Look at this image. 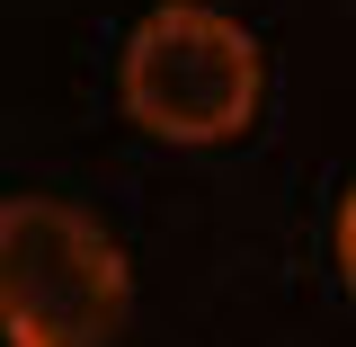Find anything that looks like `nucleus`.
Here are the masks:
<instances>
[{"label":"nucleus","mask_w":356,"mask_h":347,"mask_svg":"<svg viewBox=\"0 0 356 347\" xmlns=\"http://www.w3.org/2000/svg\"><path fill=\"white\" fill-rule=\"evenodd\" d=\"M339 276H348V294H356V187L339 196Z\"/></svg>","instance_id":"7ed1b4c3"},{"label":"nucleus","mask_w":356,"mask_h":347,"mask_svg":"<svg viewBox=\"0 0 356 347\" xmlns=\"http://www.w3.org/2000/svg\"><path fill=\"white\" fill-rule=\"evenodd\" d=\"M116 89H125V116L152 143H232L259 116L267 63L241 18H222L205 0H161L125 36Z\"/></svg>","instance_id":"f03ea898"},{"label":"nucleus","mask_w":356,"mask_h":347,"mask_svg":"<svg viewBox=\"0 0 356 347\" xmlns=\"http://www.w3.org/2000/svg\"><path fill=\"white\" fill-rule=\"evenodd\" d=\"M125 321V250L72 196L0 205V339L9 347H107Z\"/></svg>","instance_id":"f257e3e1"}]
</instances>
